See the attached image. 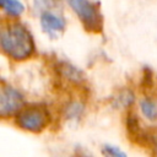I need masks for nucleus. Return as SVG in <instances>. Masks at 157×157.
<instances>
[{"mask_svg":"<svg viewBox=\"0 0 157 157\" xmlns=\"http://www.w3.org/2000/svg\"><path fill=\"white\" fill-rule=\"evenodd\" d=\"M0 45L4 54L16 61L28 59L36 49L31 31L20 22H11L1 27Z\"/></svg>","mask_w":157,"mask_h":157,"instance_id":"obj_1","label":"nucleus"},{"mask_svg":"<svg viewBox=\"0 0 157 157\" xmlns=\"http://www.w3.org/2000/svg\"><path fill=\"white\" fill-rule=\"evenodd\" d=\"M49 110L43 104H29L25 105L16 115V125L28 132L38 134L42 132L49 124Z\"/></svg>","mask_w":157,"mask_h":157,"instance_id":"obj_2","label":"nucleus"},{"mask_svg":"<svg viewBox=\"0 0 157 157\" xmlns=\"http://www.w3.org/2000/svg\"><path fill=\"white\" fill-rule=\"evenodd\" d=\"M71 10L78 17L83 27L93 33L101 32L103 20L97 4L91 0H66Z\"/></svg>","mask_w":157,"mask_h":157,"instance_id":"obj_3","label":"nucleus"},{"mask_svg":"<svg viewBox=\"0 0 157 157\" xmlns=\"http://www.w3.org/2000/svg\"><path fill=\"white\" fill-rule=\"evenodd\" d=\"M25 107L23 94L11 85L2 83L0 90V114L2 118L16 115Z\"/></svg>","mask_w":157,"mask_h":157,"instance_id":"obj_4","label":"nucleus"},{"mask_svg":"<svg viewBox=\"0 0 157 157\" xmlns=\"http://www.w3.org/2000/svg\"><path fill=\"white\" fill-rule=\"evenodd\" d=\"M39 21H40V27L43 32L47 33L49 37H58L65 29V26H66L65 18L61 15L54 12L53 10L42 11Z\"/></svg>","mask_w":157,"mask_h":157,"instance_id":"obj_5","label":"nucleus"},{"mask_svg":"<svg viewBox=\"0 0 157 157\" xmlns=\"http://www.w3.org/2000/svg\"><path fill=\"white\" fill-rule=\"evenodd\" d=\"M140 110L141 114L150 121L157 120V99L152 97H144L140 103Z\"/></svg>","mask_w":157,"mask_h":157,"instance_id":"obj_6","label":"nucleus"},{"mask_svg":"<svg viewBox=\"0 0 157 157\" xmlns=\"http://www.w3.org/2000/svg\"><path fill=\"white\" fill-rule=\"evenodd\" d=\"M85 110V107L81 102L78 101H72L70 103H67V105L64 109V115L67 120H80V118L82 117Z\"/></svg>","mask_w":157,"mask_h":157,"instance_id":"obj_7","label":"nucleus"},{"mask_svg":"<svg viewBox=\"0 0 157 157\" xmlns=\"http://www.w3.org/2000/svg\"><path fill=\"white\" fill-rule=\"evenodd\" d=\"M135 101V96L130 90H123L120 91L113 99V104L118 108H128L130 107Z\"/></svg>","mask_w":157,"mask_h":157,"instance_id":"obj_8","label":"nucleus"},{"mask_svg":"<svg viewBox=\"0 0 157 157\" xmlns=\"http://www.w3.org/2000/svg\"><path fill=\"white\" fill-rule=\"evenodd\" d=\"M2 10L10 17H18V16H21L25 12L26 7H25L23 2L20 1V0H9L2 6Z\"/></svg>","mask_w":157,"mask_h":157,"instance_id":"obj_9","label":"nucleus"},{"mask_svg":"<svg viewBox=\"0 0 157 157\" xmlns=\"http://www.w3.org/2000/svg\"><path fill=\"white\" fill-rule=\"evenodd\" d=\"M59 67H60L61 75L65 76L70 81H80L82 78V74L80 72V70L69 63H60Z\"/></svg>","mask_w":157,"mask_h":157,"instance_id":"obj_10","label":"nucleus"},{"mask_svg":"<svg viewBox=\"0 0 157 157\" xmlns=\"http://www.w3.org/2000/svg\"><path fill=\"white\" fill-rule=\"evenodd\" d=\"M101 153L103 157H128L124 150L112 144H104L101 147Z\"/></svg>","mask_w":157,"mask_h":157,"instance_id":"obj_11","label":"nucleus"},{"mask_svg":"<svg viewBox=\"0 0 157 157\" xmlns=\"http://www.w3.org/2000/svg\"><path fill=\"white\" fill-rule=\"evenodd\" d=\"M59 2H60V0H34V5L38 9H40L42 11H44V10H52Z\"/></svg>","mask_w":157,"mask_h":157,"instance_id":"obj_12","label":"nucleus"},{"mask_svg":"<svg viewBox=\"0 0 157 157\" xmlns=\"http://www.w3.org/2000/svg\"><path fill=\"white\" fill-rule=\"evenodd\" d=\"M7 1H9V0H0V5H1V7H2Z\"/></svg>","mask_w":157,"mask_h":157,"instance_id":"obj_13","label":"nucleus"}]
</instances>
